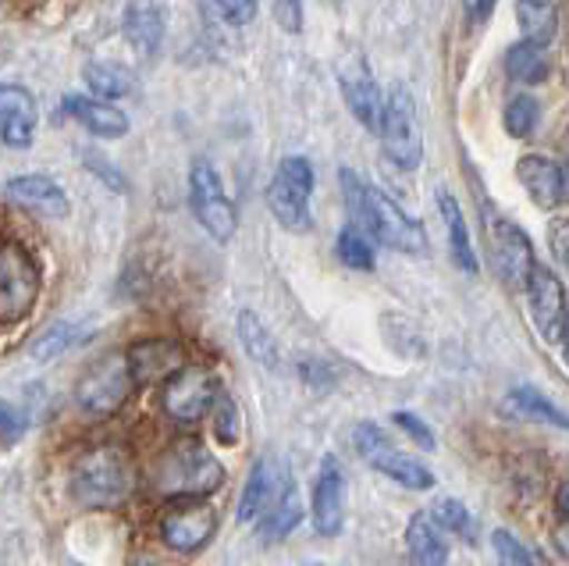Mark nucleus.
Here are the masks:
<instances>
[{"instance_id": "obj_9", "label": "nucleus", "mask_w": 569, "mask_h": 566, "mask_svg": "<svg viewBox=\"0 0 569 566\" xmlns=\"http://www.w3.org/2000/svg\"><path fill=\"white\" fill-rule=\"evenodd\" d=\"M356 449H360V456L367 459L370 467H378L381 474L391 477V481H399L406 488L423 491V488L435 485V474L427 470L420 459L406 456V453H399L396 446H391L388 435L378 428V424H360V428H356Z\"/></svg>"}, {"instance_id": "obj_29", "label": "nucleus", "mask_w": 569, "mask_h": 566, "mask_svg": "<svg viewBox=\"0 0 569 566\" xmlns=\"http://www.w3.org/2000/svg\"><path fill=\"white\" fill-rule=\"evenodd\" d=\"M516 19L527 40L548 47L556 37V0H516Z\"/></svg>"}, {"instance_id": "obj_27", "label": "nucleus", "mask_w": 569, "mask_h": 566, "mask_svg": "<svg viewBox=\"0 0 569 566\" xmlns=\"http://www.w3.org/2000/svg\"><path fill=\"white\" fill-rule=\"evenodd\" d=\"M506 72L516 82H523V86L545 82L548 79V50H545V43H533V40L516 43L506 54Z\"/></svg>"}, {"instance_id": "obj_7", "label": "nucleus", "mask_w": 569, "mask_h": 566, "mask_svg": "<svg viewBox=\"0 0 569 566\" xmlns=\"http://www.w3.org/2000/svg\"><path fill=\"white\" fill-rule=\"evenodd\" d=\"M381 143L385 153L399 168H417L423 153V136H420V118H417V100L406 86H391L385 100V121H381Z\"/></svg>"}, {"instance_id": "obj_3", "label": "nucleus", "mask_w": 569, "mask_h": 566, "mask_svg": "<svg viewBox=\"0 0 569 566\" xmlns=\"http://www.w3.org/2000/svg\"><path fill=\"white\" fill-rule=\"evenodd\" d=\"M221 481H224L221 459L196 438L174 441L171 449L160 453V459L150 470L153 491L171 495V499H200V495L218 491Z\"/></svg>"}, {"instance_id": "obj_32", "label": "nucleus", "mask_w": 569, "mask_h": 566, "mask_svg": "<svg viewBox=\"0 0 569 566\" xmlns=\"http://www.w3.org/2000/svg\"><path fill=\"white\" fill-rule=\"evenodd\" d=\"M431 517L438 520V527L452 530V535H459V538H467L470 545L477 542V524H473L470 509L462 506V503H456V499H438L435 509H431Z\"/></svg>"}, {"instance_id": "obj_47", "label": "nucleus", "mask_w": 569, "mask_h": 566, "mask_svg": "<svg viewBox=\"0 0 569 566\" xmlns=\"http://www.w3.org/2000/svg\"><path fill=\"white\" fill-rule=\"evenodd\" d=\"M562 357H566V367H569V317H566V331H562Z\"/></svg>"}, {"instance_id": "obj_6", "label": "nucleus", "mask_w": 569, "mask_h": 566, "mask_svg": "<svg viewBox=\"0 0 569 566\" xmlns=\"http://www.w3.org/2000/svg\"><path fill=\"white\" fill-rule=\"evenodd\" d=\"M310 192H313V168L302 161V157H284L271 186H267V207H271V215L284 228L307 232L310 228V210H307Z\"/></svg>"}, {"instance_id": "obj_33", "label": "nucleus", "mask_w": 569, "mask_h": 566, "mask_svg": "<svg viewBox=\"0 0 569 566\" xmlns=\"http://www.w3.org/2000/svg\"><path fill=\"white\" fill-rule=\"evenodd\" d=\"M82 339V331L71 325V321H58V325H50L40 339L32 342V357L36 360H53L58 352H64L68 346H76Z\"/></svg>"}, {"instance_id": "obj_16", "label": "nucleus", "mask_w": 569, "mask_h": 566, "mask_svg": "<svg viewBox=\"0 0 569 566\" xmlns=\"http://www.w3.org/2000/svg\"><path fill=\"white\" fill-rule=\"evenodd\" d=\"M342 467H338L335 456H325L317 474V485H313V527L317 535L335 538L342 530Z\"/></svg>"}, {"instance_id": "obj_14", "label": "nucleus", "mask_w": 569, "mask_h": 566, "mask_svg": "<svg viewBox=\"0 0 569 566\" xmlns=\"http://www.w3.org/2000/svg\"><path fill=\"white\" fill-rule=\"evenodd\" d=\"M36 121H40L36 97L14 82H0V139L11 150H26L32 143Z\"/></svg>"}, {"instance_id": "obj_12", "label": "nucleus", "mask_w": 569, "mask_h": 566, "mask_svg": "<svg viewBox=\"0 0 569 566\" xmlns=\"http://www.w3.org/2000/svg\"><path fill=\"white\" fill-rule=\"evenodd\" d=\"M213 530H218V517H213V509L203 503H182L160 517V538H164L168 548L186 556L200 553L213 538Z\"/></svg>"}, {"instance_id": "obj_24", "label": "nucleus", "mask_w": 569, "mask_h": 566, "mask_svg": "<svg viewBox=\"0 0 569 566\" xmlns=\"http://www.w3.org/2000/svg\"><path fill=\"white\" fill-rule=\"evenodd\" d=\"M406 553L413 563L435 566L449 559V548H445V538L438 530V520H431L427 513H413V520L406 527Z\"/></svg>"}, {"instance_id": "obj_17", "label": "nucleus", "mask_w": 569, "mask_h": 566, "mask_svg": "<svg viewBox=\"0 0 569 566\" xmlns=\"http://www.w3.org/2000/svg\"><path fill=\"white\" fill-rule=\"evenodd\" d=\"M129 367H132V378L136 385H153L160 378H171L182 370L186 364V352L178 342L171 339H147V342H136L129 352Z\"/></svg>"}, {"instance_id": "obj_8", "label": "nucleus", "mask_w": 569, "mask_h": 566, "mask_svg": "<svg viewBox=\"0 0 569 566\" xmlns=\"http://www.w3.org/2000/svg\"><path fill=\"white\" fill-rule=\"evenodd\" d=\"M189 203H192L196 221H200L218 242H228L231 236H236V228H239L236 207H231V200L224 197L218 171H213V165L203 161V157H200V161H192V175H189Z\"/></svg>"}, {"instance_id": "obj_19", "label": "nucleus", "mask_w": 569, "mask_h": 566, "mask_svg": "<svg viewBox=\"0 0 569 566\" xmlns=\"http://www.w3.org/2000/svg\"><path fill=\"white\" fill-rule=\"evenodd\" d=\"M516 175H520L523 189L530 192V200L538 207H559L566 197V175L556 161L548 157H523L516 165Z\"/></svg>"}, {"instance_id": "obj_30", "label": "nucleus", "mask_w": 569, "mask_h": 566, "mask_svg": "<svg viewBox=\"0 0 569 566\" xmlns=\"http://www.w3.org/2000/svg\"><path fill=\"white\" fill-rule=\"evenodd\" d=\"M239 342L246 346L249 360H257L263 367H278V346L271 339V331L263 328V321L253 314V310H242L239 314Z\"/></svg>"}, {"instance_id": "obj_41", "label": "nucleus", "mask_w": 569, "mask_h": 566, "mask_svg": "<svg viewBox=\"0 0 569 566\" xmlns=\"http://www.w3.org/2000/svg\"><path fill=\"white\" fill-rule=\"evenodd\" d=\"M396 424L409 431V438H413L420 449H435V435H431V428H427L420 417H413V414H396Z\"/></svg>"}, {"instance_id": "obj_5", "label": "nucleus", "mask_w": 569, "mask_h": 566, "mask_svg": "<svg viewBox=\"0 0 569 566\" xmlns=\"http://www.w3.org/2000/svg\"><path fill=\"white\" fill-rule=\"evenodd\" d=\"M40 296V271L22 242H0V321L14 325L29 317Z\"/></svg>"}, {"instance_id": "obj_1", "label": "nucleus", "mask_w": 569, "mask_h": 566, "mask_svg": "<svg viewBox=\"0 0 569 566\" xmlns=\"http://www.w3.org/2000/svg\"><path fill=\"white\" fill-rule=\"evenodd\" d=\"M338 182H342L352 225H360L370 239H378V242L391 246V250H399V254H423L427 242H423L420 221L406 218L402 210L385 197V192L370 189L360 175L349 171V168L338 171Z\"/></svg>"}, {"instance_id": "obj_15", "label": "nucleus", "mask_w": 569, "mask_h": 566, "mask_svg": "<svg viewBox=\"0 0 569 566\" xmlns=\"http://www.w3.org/2000/svg\"><path fill=\"white\" fill-rule=\"evenodd\" d=\"M338 79H342V93H346V103L349 111L360 118V126L370 129V132H381V121H385V100H381V90L378 82H373V76L367 72V64L360 58H352L342 64V72H338Z\"/></svg>"}, {"instance_id": "obj_38", "label": "nucleus", "mask_w": 569, "mask_h": 566, "mask_svg": "<svg viewBox=\"0 0 569 566\" xmlns=\"http://www.w3.org/2000/svg\"><path fill=\"white\" fill-rule=\"evenodd\" d=\"M491 542H495V553H498V559H502V563H509V566L530 563V553H527V548L509 535V530H495Z\"/></svg>"}, {"instance_id": "obj_28", "label": "nucleus", "mask_w": 569, "mask_h": 566, "mask_svg": "<svg viewBox=\"0 0 569 566\" xmlns=\"http://www.w3.org/2000/svg\"><path fill=\"white\" fill-rule=\"evenodd\" d=\"M438 203H441V218L449 225V246H452V260L459 264L462 271H477V257H473V246H470V232H467V221H462V210L459 203L449 197V192H438Z\"/></svg>"}, {"instance_id": "obj_11", "label": "nucleus", "mask_w": 569, "mask_h": 566, "mask_svg": "<svg viewBox=\"0 0 569 566\" xmlns=\"http://www.w3.org/2000/svg\"><path fill=\"white\" fill-rule=\"evenodd\" d=\"M213 399H218V381L200 367L178 370L164 388V410L178 424H196L207 417V410H213Z\"/></svg>"}, {"instance_id": "obj_2", "label": "nucleus", "mask_w": 569, "mask_h": 566, "mask_svg": "<svg viewBox=\"0 0 569 566\" xmlns=\"http://www.w3.org/2000/svg\"><path fill=\"white\" fill-rule=\"evenodd\" d=\"M68 488L76 503L86 509H111L121 506L136 488L132 456L121 446H93L86 449L68 474Z\"/></svg>"}, {"instance_id": "obj_46", "label": "nucleus", "mask_w": 569, "mask_h": 566, "mask_svg": "<svg viewBox=\"0 0 569 566\" xmlns=\"http://www.w3.org/2000/svg\"><path fill=\"white\" fill-rule=\"evenodd\" d=\"M559 513H562V517H569V485L559 491Z\"/></svg>"}, {"instance_id": "obj_37", "label": "nucleus", "mask_w": 569, "mask_h": 566, "mask_svg": "<svg viewBox=\"0 0 569 566\" xmlns=\"http://www.w3.org/2000/svg\"><path fill=\"white\" fill-rule=\"evenodd\" d=\"M22 431H26V414L11 403H0V441L14 446V441L22 438Z\"/></svg>"}, {"instance_id": "obj_31", "label": "nucleus", "mask_w": 569, "mask_h": 566, "mask_svg": "<svg viewBox=\"0 0 569 566\" xmlns=\"http://www.w3.org/2000/svg\"><path fill=\"white\" fill-rule=\"evenodd\" d=\"M338 257H342V264H349V268L356 271H367L373 268V250H370V239L360 225H346L342 236H338Z\"/></svg>"}, {"instance_id": "obj_20", "label": "nucleus", "mask_w": 569, "mask_h": 566, "mask_svg": "<svg viewBox=\"0 0 569 566\" xmlns=\"http://www.w3.org/2000/svg\"><path fill=\"white\" fill-rule=\"evenodd\" d=\"M124 37L142 58H153L160 40H164V11L153 0H136V4L124 8Z\"/></svg>"}, {"instance_id": "obj_42", "label": "nucleus", "mask_w": 569, "mask_h": 566, "mask_svg": "<svg viewBox=\"0 0 569 566\" xmlns=\"http://www.w3.org/2000/svg\"><path fill=\"white\" fill-rule=\"evenodd\" d=\"M86 165L93 168V171H97L100 179H103L107 186H111V189H118V192H124V189H129V186H124V179H121V175H118V168H111V165H107L100 153H86Z\"/></svg>"}, {"instance_id": "obj_40", "label": "nucleus", "mask_w": 569, "mask_h": 566, "mask_svg": "<svg viewBox=\"0 0 569 566\" xmlns=\"http://www.w3.org/2000/svg\"><path fill=\"white\" fill-rule=\"evenodd\" d=\"M274 19L284 32H302V4L299 0H274Z\"/></svg>"}, {"instance_id": "obj_22", "label": "nucleus", "mask_w": 569, "mask_h": 566, "mask_svg": "<svg viewBox=\"0 0 569 566\" xmlns=\"http://www.w3.org/2000/svg\"><path fill=\"white\" fill-rule=\"evenodd\" d=\"M302 520V503H299V491L296 481H281L274 503L263 509V520H260V542H281L284 535H292Z\"/></svg>"}, {"instance_id": "obj_36", "label": "nucleus", "mask_w": 569, "mask_h": 566, "mask_svg": "<svg viewBox=\"0 0 569 566\" xmlns=\"http://www.w3.org/2000/svg\"><path fill=\"white\" fill-rule=\"evenodd\" d=\"M207 8L228 26H249L257 19V0H207Z\"/></svg>"}, {"instance_id": "obj_35", "label": "nucleus", "mask_w": 569, "mask_h": 566, "mask_svg": "<svg viewBox=\"0 0 569 566\" xmlns=\"http://www.w3.org/2000/svg\"><path fill=\"white\" fill-rule=\"evenodd\" d=\"M213 431H218L224 446H236L239 441V406L224 393H218V399H213Z\"/></svg>"}, {"instance_id": "obj_21", "label": "nucleus", "mask_w": 569, "mask_h": 566, "mask_svg": "<svg viewBox=\"0 0 569 566\" xmlns=\"http://www.w3.org/2000/svg\"><path fill=\"white\" fill-rule=\"evenodd\" d=\"M64 111L76 118L82 129H89V132L100 136V139H121L124 132H129V118H124L118 108H111V103H103V100L68 97L64 100Z\"/></svg>"}, {"instance_id": "obj_18", "label": "nucleus", "mask_w": 569, "mask_h": 566, "mask_svg": "<svg viewBox=\"0 0 569 566\" xmlns=\"http://www.w3.org/2000/svg\"><path fill=\"white\" fill-rule=\"evenodd\" d=\"M8 200L32 210V215L43 218H64L68 215V197L64 189L47 179V175H18L8 182Z\"/></svg>"}, {"instance_id": "obj_4", "label": "nucleus", "mask_w": 569, "mask_h": 566, "mask_svg": "<svg viewBox=\"0 0 569 566\" xmlns=\"http://www.w3.org/2000/svg\"><path fill=\"white\" fill-rule=\"evenodd\" d=\"M132 367L124 352H107L86 367V375L76 385V406L86 417H111L118 414L132 393Z\"/></svg>"}, {"instance_id": "obj_45", "label": "nucleus", "mask_w": 569, "mask_h": 566, "mask_svg": "<svg viewBox=\"0 0 569 566\" xmlns=\"http://www.w3.org/2000/svg\"><path fill=\"white\" fill-rule=\"evenodd\" d=\"M556 548L569 559V524H562V527L556 530Z\"/></svg>"}, {"instance_id": "obj_10", "label": "nucleus", "mask_w": 569, "mask_h": 566, "mask_svg": "<svg viewBox=\"0 0 569 566\" xmlns=\"http://www.w3.org/2000/svg\"><path fill=\"white\" fill-rule=\"evenodd\" d=\"M488 242H491V254L498 264V275H502L506 286L512 289H527L530 271L538 268L530 254V239L523 236V228H516L506 218H488Z\"/></svg>"}, {"instance_id": "obj_34", "label": "nucleus", "mask_w": 569, "mask_h": 566, "mask_svg": "<svg viewBox=\"0 0 569 566\" xmlns=\"http://www.w3.org/2000/svg\"><path fill=\"white\" fill-rule=\"evenodd\" d=\"M538 115H541V108H538V100H533V97H527V93L512 97L509 108H506V129H509V136L527 139L533 132V126H538Z\"/></svg>"}, {"instance_id": "obj_13", "label": "nucleus", "mask_w": 569, "mask_h": 566, "mask_svg": "<svg viewBox=\"0 0 569 566\" xmlns=\"http://www.w3.org/2000/svg\"><path fill=\"white\" fill-rule=\"evenodd\" d=\"M527 299H530V317L533 328L541 331V339L548 342H562L566 331V292L559 286V278L548 268H533L527 281Z\"/></svg>"}, {"instance_id": "obj_23", "label": "nucleus", "mask_w": 569, "mask_h": 566, "mask_svg": "<svg viewBox=\"0 0 569 566\" xmlns=\"http://www.w3.org/2000/svg\"><path fill=\"white\" fill-rule=\"evenodd\" d=\"M502 414L512 420H541V424H556V428L569 431V414H562L548 396H541L538 388H512L502 399Z\"/></svg>"}, {"instance_id": "obj_39", "label": "nucleus", "mask_w": 569, "mask_h": 566, "mask_svg": "<svg viewBox=\"0 0 569 566\" xmlns=\"http://www.w3.org/2000/svg\"><path fill=\"white\" fill-rule=\"evenodd\" d=\"M548 250H551V257L559 260V268L569 271V221L556 218L548 225Z\"/></svg>"}, {"instance_id": "obj_43", "label": "nucleus", "mask_w": 569, "mask_h": 566, "mask_svg": "<svg viewBox=\"0 0 569 566\" xmlns=\"http://www.w3.org/2000/svg\"><path fill=\"white\" fill-rule=\"evenodd\" d=\"M299 370H302V378H307L310 385H331L328 367H320L317 360H299Z\"/></svg>"}, {"instance_id": "obj_25", "label": "nucleus", "mask_w": 569, "mask_h": 566, "mask_svg": "<svg viewBox=\"0 0 569 566\" xmlns=\"http://www.w3.org/2000/svg\"><path fill=\"white\" fill-rule=\"evenodd\" d=\"M278 488L281 485H278V477H274V467L267 464V459H257V467L249 470L246 488H242V499H239V520L249 524V520L263 517V509L274 503Z\"/></svg>"}, {"instance_id": "obj_44", "label": "nucleus", "mask_w": 569, "mask_h": 566, "mask_svg": "<svg viewBox=\"0 0 569 566\" xmlns=\"http://www.w3.org/2000/svg\"><path fill=\"white\" fill-rule=\"evenodd\" d=\"M462 4H467V14L473 22H485L491 14V8H495V0H462Z\"/></svg>"}, {"instance_id": "obj_26", "label": "nucleus", "mask_w": 569, "mask_h": 566, "mask_svg": "<svg viewBox=\"0 0 569 566\" xmlns=\"http://www.w3.org/2000/svg\"><path fill=\"white\" fill-rule=\"evenodd\" d=\"M86 86L103 100H118V97H132L136 93V76L124 64L114 61H89L86 64Z\"/></svg>"}]
</instances>
